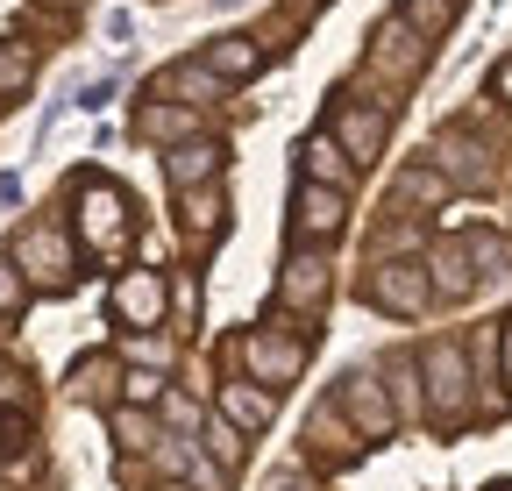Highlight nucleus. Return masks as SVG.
<instances>
[{
    "mask_svg": "<svg viewBox=\"0 0 512 491\" xmlns=\"http://www.w3.org/2000/svg\"><path fill=\"white\" fill-rule=\"evenodd\" d=\"M128 228H136L128 193L114 186V178H86V186H79V242H86V250H114Z\"/></svg>",
    "mask_w": 512,
    "mask_h": 491,
    "instance_id": "1",
    "label": "nucleus"
},
{
    "mask_svg": "<svg viewBox=\"0 0 512 491\" xmlns=\"http://www.w3.org/2000/svg\"><path fill=\"white\" fill-rule=\"evenodd\" d=\"M420 371H427V406H434V420H441V427H463V413H470V363H463V349H456V342H434V349L420 356Z\"/></svg>",
    "mask_w": 512,
    "mask_h": 491,
    "instance_id": "2",
    "label": "nucleus"
},
{
    "mask_svg": "<svg viewBox=\"0 0 512 491\" xmlns=\"http://www.w3.org/2000/svg\"><path fill=\"white\" fill-rule=\"evenodd\" d=\"M335 413L356 427V442H384L399 427V406L384 399V385L370 378V371H349L342 385H335Z\"/></svg>",
    "mask_w": 512,
    "mask_h": 491,
    "instance_id": "3",
    "label": "nucleus"
},
{
    "mask_svg": "<svg viewBox=\"0 0 512 491\" xmlns=\"http://www.w3.org/2000/svg\"><path fill=\"white\" fill-rule=\"evenodd\" d=\"M363 299H370V306H384V314H399V321H413L420 306L434 299V285H427V271H420V264L392 257V264H377V271L363 278Z\"/></svg>",
    "mask_w": 512,
    "mask_h": 491,
    "instance_id": "4",
    "label": "nucleus"
},
{
    "mask_svg": "<svg viewBox=\"0 0 512 491\" xmlns=\"http://www.w3.org/2000/svg\"><path fill=\"white\" fill-rule=\"evenodd\" d=\"M235 356L249 363V385H292L299 378V363H306V349L299 342H285V335H264V328H256V335H242L235 342Z\"/></svg>",
    "mask_w": 512,
    "mask_h": 491,
    "instance_id": "5",
    "label": "nucleus"
},
{
    "mask_svg": "<svg viewBox=\"0 0 512 491\" xmlns=\"http://www.w3.org/2000/svg\"><path fill=\"white\" fill-rule=\"evenodd\" d=\"M384 121H392V114H384V107H335V129H328V143L342 150V157H356V164H370L377 150H384Z\"/></svg>",
    "mask_w": 512,
    "mask_h": 491,
    "instance_id": "6",
    "label": "nucleus"
},
{
    "mask_svg": "<svg viewBox=\"0 0 512 491\" xmlns=\"http://www.w3.org/2000/svg\"><path fill=\"white\" fill-rule=\"evenodd\" d=\"M15 271L43 278V285H72V242H64L57 228H29L22 250H15Z\"/></svg>",
    "mask_w": 512,
    "mask_h": 491,
    "instance_id": "7",
    "label": "nucleus"
},
{
    "mask_svg": "<svg viewBox=\"0 0 512 491\" xmlns=\"http://www.w3.org/2000/svg\"><path fill=\"white\" fill-rule=\"evenodd\" d=\"M292 228H299V235H313V242H335V235L349 228L342 193H328V186H306V178H299V193H292Z\"/></svg>",
    "mask_w": 512,
    "mask_h": 491,
    "instance_id": "8",
    "label": "nucleus"
},
{
    "mask_svg": "<svg viewBox=\"0 0 512 491\" xmlns=\"http://www.w3.org/2000/svg\"><path fill=\"white\" fill-rule=\"evenodd\" d=\"M164 299H171V292H164L157 271H128V278L114 285V314H121L128 328H157V321H164Z\"/></svg>",
    "mask_w": 512,
    "mask_h": 491,
    "instance_id": "9",
    "label": "nucleus"
},
{
    "mask_svg": "<svg viewBox=\"0 0 512 491\" xmlns=\"http://www.w3.org/2000/svg\"><path fill=\"white\" fill-rule=\"evenodd\" d=\"M221 420L235 427V435H264V427L278 420V399H271L264 385L235 378V385H221Z\"/></svg>",
    "mask_w": 512,
    "mask_h": 491,
    "instance_id": "10",
    "label": "nucleus"
},
{
    "mask_svg": "<svg viewBox=\"0 0 512 491\" xmlns=\"http://www.w3.org/2000/svg\"><path fill=\"white\" fill-rule=\"evenodd\" d=\"M200 72L207 79H249V72H264V43L256 36H214L200 50Z\"/></svg>",
    "mask_w": 512,
    "mask_h": 491,
    "instance_id": "11",
    "label": "nucleus"
},
{
    "mask_svg": "<svg viewBox=\"0 0 512 491\" xmlns=\"http://www.w3.org/2000/svg\"><path fill=\"white\" fill-rule=\"evenodd\" d=\"M278 299H285V306H306V314H320V306H328V264H320V257H285Z\"/></svg>",
    "mask_w": 512,
    "mask_h": 491,
    "instance_id": "12",
    "label": "nucleus"
},
{
    "mask_svg": "<svg viewBox=\"0 0 512 491\" xmlns=\"http://www.w3.org/2000/svg\"><path fill=\"white\" fill-rule=\"evenodd\" d=\"M164 171H171V186H178V193L214 186V178H221V143H178V150L164 157Z\"/></svg>",
    "mask_w": 512,
    "mask_h": 491,
    "instance_id": "13",
    "label": "nucleus"
},
{
    "mask_svg": "<svg viewBox=\"0 0 512 491\" xmlns=\"http://www.w3.org/2000/svg\"><path fill=\"white\" fill-rule=\"evenodd\" d=\"M221 221H228V200H221V186H192V193H185V207H178V228H185V242H214V235H221Z\"/></svg>",
    "mask_w": 512,
    "mask_h": 491,
    "instance_id": "14",
    "label": "nucleus"
},
{
    "mask_svg": "<svg viewBox=\"0 0 512 491\" xmlns=\"http://www.w3.org/2000/svg\"><path fill=\"white\" fill-rule=\"evenodd\" d=\"M299 157H306V186L349 193V178H356V171H349V157H342V150H335L328 136H306V143H299Z\"/></svg>",
    "mask_w": 512,
    "mask_h": 491,
    "instance_id": "15",
    "label": "nucleus"
},
{
    "mask_svg": "<svg viewBox=\"0 0 512 491\" xmlns=\"http://www.w3.org/2000/svg\"><path fill=\"white\" fill-rule=\"evenodd\" d=\"M150 456H157L171 477H200V491H221V484H228V477H221V470L200 456V442H157Z\"/></svg>",
    "mask_w": 512,
    "mask_h": 491,
    "instance_id": "16",
    "label": "nucleus"
},
{
    "mask_svg": "<svg viewBox=\"0 0 512 491\" xmlns=\"http://www.w3.org/2000/svg\"><path fill=\"white\" fill-rule=\"evenodd\" d=\"M370 57H377V65H392V72H413V65H427V50H420V43L406 36V22H399V15H392V22L377 29Z\"/></svg>",
    "mask_w": 512,
    "mask_h": 491,
    "instance_id": "17",
    "label": "nucleus"
},
{
    "mask_svg": "<svg viewBox=\"0 0 512 491\" xmlns=\"http://www.w3.org/2000/svg\"><path fill=\"white\" fill-rule=\"evenodd\" d=\"M114 378H121L114 356H86V363H72V399L100 406V399H114Z\"/></svg>",
    "mask_w": 512,
    "mask_h": 491,
    "instance_id": "18",
    "label": "nucleus"
},
{
    "mask_svg": "<svg viewBox=\"0 0 512 491\" xmlns=\"http://www.w3.org/2000/svg\"><path fill=\"white\" fill-rule=\"evenodd\" d=\"M36 79V50L29 43H0V100H22Z\"/></svg>",
    "mask_w": 512,
    "mask_h": 491,
    "instance_id": "19",
    "label": "nucleus"
},
{
    "mask_svg": "<svg viewBox=\"0 0 512 491\" xmlns=\"http://www.w3.org/2000/svg\"><path fill=\"white\" fill-rule=\"evenodd\" d=\"M136 136H157V143L185 136V143H192V114H185V107H164V100H157V107H143V114H136Z\"/></svg>",
    "mask_w": 512,
    "mask_h": 491,
    "instance_id": "20",
    "label": "nucleus"
},
{
    "mask_svg": "<svg viewBox=\"0 0 512 491\" xmlns=\"http://www.w3.org/2000/svg\"><path fill=\"white\" fill-rule=\"evenodd\" d=\"M434 157H441V178H477V186H484V150H470L463 136H441Z\"/></svg>",
    "mask_w": 512,
    "mask_h": 491,
    "instance_id": "21",
    "label": "nucleus"
},
{
    "mask_svg": "<svg viewBox=\"0 0 512 491\" xmlns=\"http://www.w3.org/2000/svg\"><path fill=\"white\" fill-rule=\"evenodd\" d=\"M463 257H470L477 278H498V271L512 264V242H505V235H470V242H463Z\"/></svg>",
    "mask_w": 512,
    "mask_h": 491,
    "instance_id": "22",
    "label": "nucleus"
},
{
    "mask_svg": "<svg viewBox=\"0 0 512 491\" xmlns=\"http://www.w3.org/2000/svg\"><path fill=\"white\" fill-rule=\"evenodd\" d=\"M456 8H463V0H406V29H420V36H441L448 22H456Z\"/></svg>",
    "mask_w": 512,
    "mask_h": 491,
    "instance_id": "23",
    "label": "nucleus"
},
{
    "mask_svg": "<svg viewBox=\"0 0 512 491\" xmlns=\"http://www.w3.org/2000/svg\"><path fill=\"white\" fill-rule=\"evenodd\" d=\"M434 271H441V278H427L434 292H463V285L477 278V271H470V257H463V242H441V250H434Z\"/></svg>",
    "mask_w": 512,
    "mask_h": 491,
    "instance_id": "24",
    "label": "nucleus"
},
{
    "mask_svg": "<svg viewBox=\"0 0 512 491\" xmlns=\"http://www.w3.org/2000/svg\"><path fill=\"white\" fill-rule=\"evenodd\" d=\"M114 442H121V449H136V456H150V449H157V427H150L143 413L114 406Z\"/></svg>",
    "mask_w": 512,
    "mask_h": 491,
    "instance_id": "25",
    "label": "nucleus"
},
{
    "mask_svg": "<svg viewBox=\"0 0 512 491\" xmlns=\"http://www.w3.org/2000/svg\"><path fill=\"white\" fill-rule=\"evenodd\" d=\"M399 200H448V178L427 171V164H413V171L399 178Z\"/></svg>",
    "mask_w": 512,
    "mask_h": 491,
    "instance_id": "26",
    "label": "nucleus"
},
{
    "mask_svg": "<svg viewBox=\"0 0 512 491\" xmlns=\"http://www.w3.org/2000/svg\"><path fill=\"white\" fill-rule=\"evenodd\" d=\"M22 306H29V278L15 271V257H0V314H8V321H15V314H22Z\"/></svg>",
    "mask_w": 512,
    "mask_h": 491,
    "instance_id": "27",
    "label": "nucleus"
},
{
    "mask_svg": "<svg viewBox=\"0 0 512 491\" xmlns=\"http://www.w3.org/2000/svg\"><path fill=\"white\" fill-rule=\"evenodd\" d=\"M207 449H214L221 463H235V456H242V435H235L228 420H207Z\"/></svg>",
    "mask_w": 512,
    "mask_h": 491,
    "instance_id": "28",
    "label": "nucleus"
},
{
    "mask_svg": "<svg viewBox=\"0 0 512 491\" xmlns=\"http://www.w3.org/2000/svg\"><path fill=\"white\" fill-rule=\"evenodd\" d=\"M264 491H320V484H313V477H306V470H278V477H271V484H264Z\"/></svg>",
    "mask_w": 512,
    "mask_h": 491,
    "instance_id": "29",
    "label": "nucleus"
},
{
    "mask_svg": "<svg viewBox=\"0 0 512 491\" xmlns=\"http://www.w3.org/2000/svg\"><path fill=\"white\" fill-rule=\"evenodd\" d=\"M128 399H136V406H150V399H164V378H128Z\"/></svg>",
    "mask_w": 512,
    "mask_h": 491,
    "instance_id": "30",
    "label": "nucleus"
},
{
    "mask_svg": "<svg viewBox=\"0 0 512 491\" xmlns=\"http://www.w3.org/2000/svg\"><path fill=\"white\" fill-rule=\"evenodd\" d=\"M164 420H171V427H192L200 413H192V399H171V392H164Z\"/></svg>",
    "mask_w": 512,
    "mask_h": 491,
    "instance_id": "31",
    "label": "nucleus"
},
{
    "mask_svg": "<svg viewBox=\"0 0 512 491\" xmlns=\"http://www.w3.org/2000/svg\"><path fill=\"white\" fill-rule=\"evenodd\" d=\"M0 207H22V178L15 171H0Z\"/></svg>",
    "mask_w": 512,
    "mask_h": 491,
    "instance_id": "32",
    "label": "nucleus"
},
{
    "mask_svg": "<svg viewBox=\"0 0 512 491\" xmlns=\"http://www.w3.org/2000/svg\"><path fill=\"white\" fill-rule=\"evenodd\" d=\"M15 399H22V378L8 371V363H0V406H15Z\"/></svg>",
    "mask_w": 512,
    "mask_h": 491,
    "instance_id": "33",
    "label": "nucleus"
},
{
    "mask_svg": "<svg viewBox=\"0 0 512 491\" xmlns=\"http://www.w3.org/2000/svg\"><path fill=\"white\" fill-rule=\"evenodd\" d=\"M491 93H498V100H512V57H505V65L491 72Z\"/></svg>",
    "mask_w": 512,
    "mask_h": 491,
    "instance_id": "34",
    "label": "nucleus"
},
{
    "mask_svg": "<svg viewBox=\"0 0 512 491\" xmlns=\"http://www.w3.org/2000/svg\"><path fill=\"white\" fill-rule=\"evenodd\" d=\"M498 356H505V392H512V321H505V349Z\"/></svg>",
    "mask_w": 512,
    "mask_h": 491,
    "instance_id": "35",
    "label": "nucleus"
},
{
    "mask_svg": "<svg viewBox=\"0 0 512 491\" xmlns=\"http://www.w3.org/2000/svg\"><path fill=\"white\" fill-rule=\"evenodd\" d=\"M157 491H185V484H157Z\"/></svg>",
    "mask_w": 512,
    "mask_h": 491,
    "instance_id": "36",
    "label": "nucleus"
},
{
    "mask_svg": "<svg viewBox=\"0 0 512 491\" xmlns=\"http://www.w3.org/2000/svg\"><path fill=\"white\" fill-rule=\"evenodd\" d=\"M491 491H512V484H491Z\"/></svg>",
    "mask_w": 512,
    "mask_h": 491,
    "instance_id": "37",
    "label": "nucleus"
},
{
    "mask_svg": "<svg viewBox=\"0 0 512 491\" xmlns=\"http://www.w3.org/2000/svg\"><path fill=\"white\" fill-rule=\"evenodd\" d=\"M0 491H8V477H0Z\"/></svg>",
    "mask_w": 512,
    "mask_h": 491,
    "instance_id": "38",
    "label": "nucleus"
},
{
    "mask_svg": "<svg viewBox=\"0 0 512 491\" xmlns=\"http://www.w3.org/2000/svg\"><path fill=\"white\" fill-rule=\"evenodd\" d=\"M0 435H8V427H0Z\"/></svg>",
    "mask_w": 512,
    "mask_h": 491,
    "instance_id": "39",
    "label": "nucleus"
}]
</instances>
